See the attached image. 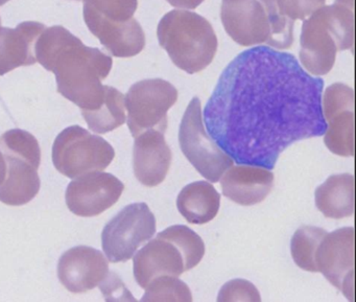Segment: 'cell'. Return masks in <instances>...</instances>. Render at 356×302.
<instances>
[{
	"instance_id": "cell-1",
	"label": "cell",
	"mask_w": 356,
	"mask_h": 302,
	"mask_svg": "<svg viewBox=\"0 0 356 302\" xmlns=\"http://www.w3.org/2000/svg\"><path fill=\"white\" fill-rule=\"evenodd\" d=\"M324 84L293 54L247 49L220 74L204 109L206 129L233 161L273 170L289 145L326 132Z\"/></svg>"
},
{
	"instance_id": "cell-2",
	"label": "cell",
	"mask_w": 356,
	"mask_h": 302,
	"mask_svg": "<svg viewBox=\"0 0 356 302\" xmlns=\"http://www.w3.org/2000/svg\"><path fill=\"white\" fill-rule=\"evenodd\" d=\"M299 58L312 76L331 72L337 51L353 49L354 0H335L303 20Z\"/></svg>"
},
{
	"instance_id": "cell-3",
	"label": "cell",
	"mask_w": 356,
	"mask_h": 302,
	"mask_svg": "<svg viewBox=\"0 0 356 302\" xmlns=\"http://www.w3.org/2000/svg\"><path fill=\"white\" fill-rule=\"evenodd\" d=\"M112 58L85 47L72 35L51 63L49 72L56 74L58 91L81 111L97 109L105 99L106 85L102 81L111 72Z\"/></svg>"
},
{
	"instance_id": "cell-4",
	"label": "cell",
	"mask_w": 356,
	"mask_h": 302,
	"mask_svg": "<svg viewBox=\"0 0 356 302\" xmlns=\"http://www.w3.org/2000/svg\"><path fill=\"white\" fill-rule=\"evenodd\" d=\"M157 37L172 63L189 74L208 67L218 51V37L210 22L187 10L165 14L158 24Z\"/></svg>"
},
{
	"instance_id": "cell-5",
	"label": "cell",
	"mask_w": 356,
	"mask_h": 302,
	"mask_svg": "<svg viewBox=\"0 0 356 302\" xmlns=\"http://www.w3.org/2000/svg\"><path fill=\"white\" fill-rule=\"evenodd\" d=\"M115 157L112 145L80 126L62 131L53 145V162L58 172L70 179L107 168Z\"/></svg>"
},
{
	"instance_id": "cell-6",
	"label": "cell",
	"mask_w": 356,
	"mask_h": 302,
	"mask_svg": "<svg viewBox=\"0 0 356 302\" xmlns=\"http://www.w3.org/2000/svg\"><path fill=\"white\" fill-rule=\"evenodd\" d=\"M179 143L193 168L210 182H218L234 164L232 158L206 132L199 97L191 100L183 116Z\"/></svg>"
},
{
	"instance_id": "cell-7",
	"label": "cell",
	"mask_w": 356,
	"mask_h": 302,
	"mask_svg": "<svg viewBox=\"0 0 356 302\" xmlns=\"http://www.w3.org/2000/svg\"><path fill=\"white\" fill-rule=\"evenodd\" d=\"M178 101V90L162 79L140 81L124 97L128 127L133 137L147 130L165 133L168 112Z\"/></svg>"
},
{
	"instance_id": "cell-8",
	"label": "cell",
	"mask_w": 356,
	"mask_h": 302,
	"mask_svg": "<svg viewBox=\"0 0 356 302\" xmlns=\"http://www.w3.org/2000/svg\"><path fill=\"white\" fill-rule=\"evenodd\" d=\"M156 233V218L145 203H134L120 210L102 233V245L109 262H124Z\"/></svg>"
},
{
	"instance_id": "cell-9",
	"label": "cell",
	"mask_w": 356,
	"mask_h": 302,
	"mask_svg": "<svg viewBox=\"0 0 356 302\" xmlns=\"http://www.w3.org/2000/svg\"><path fill=\"white\" fill-rule=\"evenodd\" d=\"M323 116L327 124L324 143L331 153L354 155V93L343 83H334L322 95Z\"/></svg>"
},
{
	"instance_id": "cell-10",
	"label": "cell",
	"mask_w": 356,
	"mask_h": 302,
	"mask_svg": "<svg viewBox=\"0 0 356 302\" xmlns=\"http://www.w3.org/2000/svg\"><path fill=\"white\" fill-rule=\"evenodd\" d=\"M318 272L347 299L354 301V228L345 227L323 237L316 254Z\"/></svg>"
},
{
	"instance_id": "cell-11",
	"label": "cell",
	"mask_w": 356,
	"mask_h": 302,
	"mask_svg": "<svg viewBox=\"0 0 356 302\" xmlns=\"http://www.w3.org/2000/svg\"><path fill=\"white\" fill-rule=\"evenodd\" d=\"M124 189V183L109 173H88L70 183L66 189V204L76 216H99L120 200Z\"/></svg>"
},
{
	"instance_id": "cell-12",
	"label": "cell",
	"mask_w": 356,
	"mask_h": 302,
	"mask_svg": "<svg viewBox=\"0 0 356 302\" xmlns=\"http://www.w3.org/2000/svg\"><path fill=\"white\" fill-rule=\"evenodd\" d=\"M3 151L7 175L0 185V201L7 205L22 206L32 201L40 189L38 168L41 150L24 148H0Z\"/></svg>"
},
{
	"instance_id": "cell-13",
	"label": "cell",
	"mask_w": 356,
	"mask_h": 302,
	"mask_svg": "<svg viewBox=\"0 0 356 302\" xmlns=\"http://www.w3.org/2000/svg\"><path fill=\"white\" fill-rule=\"evenodd\" d=\"M220 19L227 34L241 47L270 40V22L259 0H222Z\"/></svg>"
},
{
	"instance_id": "cell-14",
	"label": "cell",
	"mask_w": 356,
	"mask_h": 302,
	"mask_svg": "<svg viewBox=\"0 0 356 302\" xmlns=\"http://www.w3.org/2000/svg\"><path fill=\"white\" fill-rule=\"evenodd\" d=\"M109 262L99 250L78 246L67 250L58 262L60 283L72 293H86L107 278Z\"/></svg>"
},
{
	"instance_id": "cell-15",
	"label": "cell",
	"mask_w": 356,
	"mask_h": 302,
	"mask_svg": "<svg viewBox=\"0 0 356 302\" xmlns=\"http://www.w3.org/2000/svg\"><path fill=\"white\" fill-rule=\"evenodd\" d=\"M84 19L91 33L114 57H134L145 49V32L134 18L124 22H114L84 3Z\"/></svg>"
},
{
	"instance_id": "cell-16",
	"label": "cell",
	"mask_w": 356,
	"mask_h": 302,
	"mask_svg": "<svg viewBox=\"0 0 356 302\" xmlns=\"http://www.w3.org/2000/svg\"><path fill=\"white\" fill-rule=\"evenodd\" d=\"M133 267L136 283L143 289L157 277H178L187 271L184 256L176 244L159 235L137 252Z\"/></svg>"
},
{
	"instance_id": "cell-17",
	"label": "cell",
	"mask_w": 356,
	"mask_h": 302,
	"mask_svg": "<svg viewBox=\"0 0 356 302\" xmlns=\"http://www.w3.org/2000/svg\"><path fill=\"white\" fill-rule=\"evenodd\" d=\"M172 164V151L163 133L147 130L135 137L133 170L141 184L154 187L161 184Z\"/></svg>"
},
{
	"instance_id": "cell-18",
	"label": "cell",
	"mask_w": 356,
	"mask_h": 302,
	"mask_svg": "<svg viewBox=\"0 0 356 302\" xmlns=\"http://www.w3.org/2000/svg\"><path fill=\"white\" fill-rule=\"evenodd\" d=\"M222 175V195L234 203L252 206L261 203L272 191L274 175L261 166L238 164Z\"/></svg>"
},
{
	"instance_id": "cell-19",
	"label": "cell",
	"mask_w": 356,
	"mask_h": 302,
	"mask_svg": "<svg viewBox=\"0 0 356 302\" xmlns=\"http://www.w3.org/2000/svg\"><path fill=\"white\" fill-rule=\"evenodd\" d=\"M44 30V24L35 22H22L15 29L0 26V76L36 63L35 45Z\"/></svg>"
},
{
	"instance_id": "cell-20",
	"label": "cell",
	"mask_w": 356,
	"mask_h": 302,
	"mask_svg": "<svg viewBox=\"0 0 356 302\" xmlns=\"http://www.w3.org/2000/svg\"><path fill=\"white\" fill-rule=\"evenodd\" d=\"M316 206L326 218H349L354 214V177L332 175L314 193Z\"/></svg>"
},
{
	"instance_id": "cell-21",
	"label": "cell",
	"mask_w": 356,
	"mask_h": 302,
	"mask_svg": "<svg viewBox=\"0 0 356 302\" xmlns=\"http://www.w3.org/2000/svg\"><path fill=\"white\" fill-rule=\"evenodd\" d=\"M220 206V193L206 181L186 185L177 198L179 212L191 224L203 225L213 220Z\"/></svg>"
},
{
	"instance_id": "cell-22",
	"label": "cell",
	"mask_w": 356,
	"mask_h": 302,
	"mask_svg": "<svg viewBox=\"0 0 356 302\" xmlns=\"http://www.w3.org/2000/svg\"><path fill=\"white\" fill-rule=\"evenodd\" d=\"M89 129L97 134L111 132L126 122L124 95L114 87L106 85V95L103 103L97 109L82 111Z\"/></svg>"
},
{
	"instance_id": "cell-23",
	"label": "cell",
	"mask_w": 356,
	"mask_h": 302,
	"mask_svg": "<svg viewBox=\"0 0 356 302\" xmlns=\"http://www.w3.org/2000/svg\"><path fill=\"white\" fill-rule=\"evenodd\" d=\"M327 231L320 227L302 226L291 237V253L300 269L308 272H318L316 254L318 245Z\"/></svg>"
},
{
	"instance_id": "cell-24",
	"label": "cell",
	"mask_w": 356,
	"mask_h": 302,
	"mask_svg": "<svg viewBox=\"0 0 356 302\" xmlns=\"http://www.w3.org/2000/svg\"><path fill=\"white\" fill-rule=\"evenodd\" d=\"M161 237L176 244L186 262L187 271L201 262L205 254V245L199 235L184 225H174L159 233Z\"/></svg>"
},
{
	"instance_id": "cell-25",
	"label": "cell",
	"mask_w": 356,
	"mask_h": 302,
	"mask_svg": "<svg viewBox=\"0 0 356 302\" xmlns=\"http://www.w3.org/2000/svg\"><path fill=\"white\" fill-rule=\"evenodd\" d=\"M141 301H193V295L184 281L163 275L149 283Z\"/></svg>"
},
{
	"instance_id": "cell-26",
	"label": "cell",
	"mask_w": 356,
	"mask_h": 302,
	"mask_svg": "<svg viewBox=\"0 0 356 302\" xmlns=\"http://www.w3.org/2000/svg\"><path fill=\"white\" fill-rule=\"evenodd\" d=\"M266 10L270 26V40L266 45L275 49H287L293 43L295 22L281 15L276 0H259Z\"/></svg>"
},
{
	"instance_id": "cell-27",
	"label": "cell",
	"mask_w": 356,
	"mask_h": 302,
	"mask_svg": "<svg viewBox=\"0 0 356 302\" xmlns=\"http://www.w3.org/2000/svg\"><path fill=\"white\" fill-rule=\"evenodd\" d=\"M83 1L95 8L105 17L118 22H127L133 18L138 6L137 0H83Z\"/></svg>"
},
{
	"instance_id": "cell-28",
	"label": "cell",
	"mask_w": 356,
	"mask_h": 302,
	"mask_svg": "<svg viewBox=\"0 0 356 302\" xmlns=\"http://www.w3.org/2000/svg\"><path fill=\"white\" fill-rule=\"evenodd\" d=\"M218 301H261L255 285L245 279H233L222 285Z\"/></svg>"
},
{
	"instance_id": "cell-29",
	"label": "cell",
	"mask_w": 356,
	"mask_h": 302,
	"mask_svg": "<svg viewBox=\"0 0 356 302\" xmlns=\"http://www.w3.org/2000/svg\"><path fill=\"white\" fill-rule=\"evenodd\" d=\"M326 0H276L281 15L291 22L305 20L312 13L324 7Z\"/></svg>"
},
{
	"instance_id": "cell-30",
	"label": "cell",
	"mask_w": 356,
	"mask_h": 302,
	"mask_svg": "<svg viewBox=\"0 0 356 302\" xmlns=\"http://www.w3.org/2000/svg\"><path fill=\"white\" fill-rule=\"evenodd\" d=\"M99 287L108 300H133L135 301L130 292L124 287V283L114 273L110 272L105 281Z\"/></svg>"
},
{
	"instance_id": "cell-31",
	"label": "cell",
	"mask_w": 356,
	"mask_h": 302,
	"mask_svg": "<svg viewBox=\"0 0 356 302\" xmlns=\"http://www.w3.org/2000/svg\"><path fill=\"white\" fill-rule=\"evenodd\" d=\"M166 1L177 9L193 10L202 5L205 0H166Z\"/></svg>"
},
{
	"instance_id": "cell-32",
	"label": "cell",
	"mask_w": 356,
	"mask_h": 302,
	"mask_svg": "<svg viewBox=\"0 0 356 302\" xmlns=\"http://www.w3.org/2000/svg\"><path fill=\"white\" fill-rule=\"evenodd\" d=\"M6 175H7V164H6L3 152L0 150V185L5 181Z\"/></svg>"
},
{
	"instance_id": "cell-33",
	"label": "cell",
	"mask_w": 356,
	"mask_h": 302,
	"mask_svg": "<svg viewBox=\"0 0 356 302\" xmlns=\"http://www.w3.org/2000/svg\"><path fill=\"white\" fill-rule=\"evenodd\" d=\"M10 0H0V6L6 5Z\"/></svg>"
},
{
	"instance_id": "cell-34",
	"label": "cell",
	"mask_w": 356,
	"mask_h": 302,
	"mask_svg": "<svg viewBox=\"0 0 356 302\" xmlns=\"http://www.w3.org/2000/svg\"><path fill=\"white\" fill-rule=\"evenodd\" d=\"M0 24H1V22H0Z\"/></svg>"
}]
</instances>
